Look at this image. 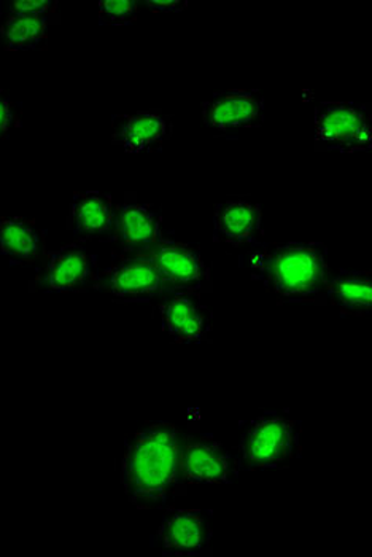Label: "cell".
<instances>
[{
  "mask_svg": "<svg viewBox=\"0 0 372 557\" xmlns=\"http://www.w3.org/2000/svg\"><path fill=\"white\" fill-rule=\"evenodd\" d=\"M181 430L165 422L144 425L124 448L122 484L131 504L160 507L184 483L181 473Z\"/></svg>",
  "mask_w": 372,
  "mask_h": 557,
  "instance_id": "obj_1",
  "label": "cell"
},
{
  "mask_svg": "<svg viewBox=\"0 0 372 557\" xmlns=\"http://www.w3.org/2000/svg\"><path fill=\"white\" fill-rule=\"evenodd\" d=\"M253 267L269 290L289 302H320L330 281L326 249L319 243L277 244Z\"/></svg>",
  "mask_w": 372,
  "mask_h": 557,
  "instance_id": "obj_2",
  "label": "cell"
},
{
  "mask_svg": "<svg viewBox=\"0 0 372 557\" xmlns=\"http://www.w3.org/2000/svg\"><path fill=\"white\" fill-rule=\"evenodd\" d=\"M298 422L278 412H264L250 422L239 445L240 467L266 470L284 467L299 454Z\"/></svg>",
  "mask_w": 372,
  "mask_h": 557,
  "instance_id": "obj_3",
  "label": "cell"
},
{
  "mask_svg": "<svg viewBox=\"0 0 372 557\" xmlns=\"http://www.w3.org/2000/svg\"><path fill=\"white\" fill-rule=\"evenodd\" d=\"M315 150L319 153H357L372 150L371 104L322 101L317 104Z\"/></svg>",
  "mask_w": 372,
  "mask_h": 557,
  "instance_id": "obj_4",
  "label": "cell"
},
{
  "mask_svg": "<svg viewBox=\"0 0 372 557\" xmlns=\"http://www.w3.org/2000/svg\"><path fill=\"white\" fill-rule=\"evenodd\" d=\"M92 288L120 302H148L174 292L147 257L133 253L98 271Z\"/></svg>",
  "mask_w": 372,
  "mask_h": 557,
  "instance_id": "obj_5",
  "label": "cell"
},
{
  "mask_svg": "<svg viewBox=\"0 0 372 557\" xmlns=\"http://www.w3.org/2000/svg\"><path fill=\"white\" fill-rule=\"evenodd\" d=\"M139 256L147 257L154 264L174 292L201 295L212 290V274L199 247L164 237Z\"/></svg>",
  "mask_w": 372,
  "mask_h": 557,
  "instance_id": "obj_6",
  "label": "cell"
},
{
  "mask_svg": "<svg viewBox=\"0 0 372 557\" xmlns=\"http://www.w3.org/2000/svg\"><path fill=\"white\" fill-rule=\"evenodd\" d=\"M243 467L212 436H182L181 473L188 484H231Z\"/></svg>",
  "mask_w": 372,
  "mask_h": 557,
  "instance_id": "obj_7",
  "label": "cell"
},
{
  "mask_svg": "<svg viewBox=\"0 0 372 557\" xmlns=\"http://www.w3.org/2000/svg\"><path fill=\"white\" fill-rule=\"evenodd\" d=\"M98 274L96 257L77 244L48 253L37 270L30 288L45 294L82 292L95 282Z\"/></svg>",
  "mask_w": 372,
  "mask_h": 557,
  "instance_id": "obj_8",
  "label": "cell"
},
{
  "mask_svg": "<svg viewBox=\"0 0 372 557\" xmlns=\"http://www.w3.org/2000/svg\"><path fill=\"white\" fill-rule=\"evenodd\" d=\"M264 96L257 89L219 91L202 104V119L220 133L258 128L264 120Z\"/></svg>",
  "mask_w": 372,
  "mask_h": 557,
  "instance_id": "obj_9",
  "label": "cell"
},
{
  "mask_svg": "<svg viewBox=\"0 0 372 557\" xmlns=\"http://www.w3.org/2000/svg\"><path fill=\"white\" fill-rule=\"evenodd\" d=\"M160 305L163 330L178 344H201L212 332V312L202 305L201 295L169 292Z\"/></svg>",
  "mask_w": 372,
  "mask_h": 557,
  "instance_id": "obj_10",
  "label": "cell"
},
{
  "mask_svg": "<svg viewBox=\"0 0 372 557\" xmlns=\"http://www.w3.org/2000/svg\"><path fill=\"white\" fill-rule=\"evenodd\" d=\"M212 528L204 511H169L158 528L154 545L164 556H206L212 542Z\"/></svg>",
  "mask_w": 372,
  "mask_h": 557,
  "instance_id": "obj_11",
  "label": "cell"
},
{
  "mask_svg": "<svg viewBox=\"0 0 372 557\" xmlns=\"http://www.w3.org/2000/svg\"><path fill=\"white\" fill-rule=\"evenodd\" d=\"M112 239L123 247L124 253L147 252L154 244L164 239L163 215L147 202L126 201L115 206V226Z\"/></svg>",
  "mask_w": 372,
  "mask_h": 557,
  "instance_id": "obj_12",
  "label": "cell"
},
{
  "mask_svg": "<svg viewBox=\"0 0 372 557\" xmlns=\"http://www.w3.org/2000/svg\"><path fill=\"white\" fill-rule=\"evenodd\" d=\"M171 134L172 122L163 110L123 113L112 119V143L126 153L161 150Z\"/></svg>",
  "mask_w": 372,
  "mask_h": 557,
  "instance_id": "obj_13",
  "label": "cell"
},
{
  "mask_svg": "<svg viewBox=\"0 0 372 557\" xmlns=\"http://www.w3.org/2000/svg\"><path fill=\"white\" fill-rule=\"evenodd\" d=\"M263 235L261 206L246 199L219 202L213 212V237L233 247L258 243Z\"/></svg>",
  "mask_w": 372,
  "mask_h": 557,
  "instance_id": "obj_14",
  "label": "cell"
},
{
  "mask_svg": "<svg viewBox=\"0 0 372 557\" xmlns=\"http://www.w3.org/2000/svg\"><path fill=\"white\" fill-rule=\"evenodd\" d=\"M115 202L103 191H75L69 211V228L78 239H112Z\"/></svg>",
  "mask_w": 372,
  "mask_h": 557,
  "instance_id": "obj_15",
  "label": "cell"
},
{
  "mask_svg": "<svg viewBox=\"0 0 372 557\" xmlns=\"http://www.w3.org/2000/svg\"><path fill=\"white\" fill-rule=\"evenodd\" d=\"M322 302L336 306L343 314L368 315L372 309V276L368 271H339L326 282Z\"/></svg>",
  "mask_w": 372,
  "mask_h": 557,
  "instance_id": "obj_16",
  "label": "cell"
},
{
  "mask_svg": "<svg viewBox=\"0 0 372 557\" xmlns=\"http://www.w3.org/2000/svg\"><path fill=\"white\" fill-rule=\"evenodd\" d=\"M0 253L15 264L33 263L45 253L44 233L24 216L0 219Z\"/></svg>",
  "mask_w": 372,
  "mask_h": 557,
  "instance_id": "obj_17",
  "label": "cell"
},
{
  "mask_svg": "<svg viewBox=\"0 0 372 557\" xmlns=\"http://www.w3.org/2000/svg\"><path fill=\"white\" fill-rule=\"evenodd\" d=\"M48 20L9 15L0 29V37L9 51H30L47 40Z\"/></svg>",
  "mask_w": 372,
  "mask_h": 557,
  "instance_id": "obj_18",
  "label": "cell"
},
{
  "mask_svg": "<svg viewBox=\"0 0 372 557\" xmlns=\"http://www.w3.org/2000/svg\"><path fill=\"white\" fill-rule=\"evenodd\" d=\"M139 3L134 0H103L99 2V23L102 26H129L137 20Z\"/></svg>",
  "mask_w": 372,
  "mask_h": 557,
  "instance_id": "obj_19",
  "label": "cell"
},
{
  "mask_svg": "<svg viewBox=\"0 0 372 557\" xmlns=\"http://www.w3.org/2000/svg\"><path fill=\"white\" fill-rule=\"evenodd\" d=\"M57 5L58 2L54 0H16L10 3V15L48 20V15L54 13Z\"/></svg>",
  "mask_w": 372,
  "mask_h": 557,
  "instance_id": "obj_20",
  "label": "cell"
},
{
  "mask_svg": "<svg viewBox=\"0 0 372 557\" xmlns=\"http://www.w3.org/2000/svg\"><path fill=\"white\" fill-rule=\"evenodd\" d=\"M145 5L157 13H178L184 12L188 2L185 0H150Z\"/></svg>",
  "mask_w": 372,
  "mask_h": 557,
  "instance_id": "obj_21",
  "label": "cell"
},
{
  "mask_svg": "<svg viewBox=\"0 0 372 557\" xmlns=\"http://www.w3.org/2000/svg\"><path fill=\"white\" fill-rule=\"evenodd\" d=\"M13 112L9 99L0 98V136L7 133L12 126Z\"/></svg>",
  "mask_w": 372,
  "mask_h": 557,
  "instance_id": "obj_22",
  "label": "cell"
}]
</instances>
